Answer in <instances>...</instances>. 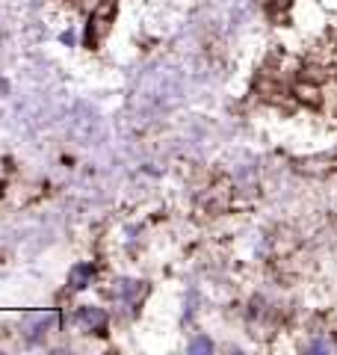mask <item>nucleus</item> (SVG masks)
Returning a JSON list of instances; mask_svg holds the SVG:
<instances>
[]
</instances>
